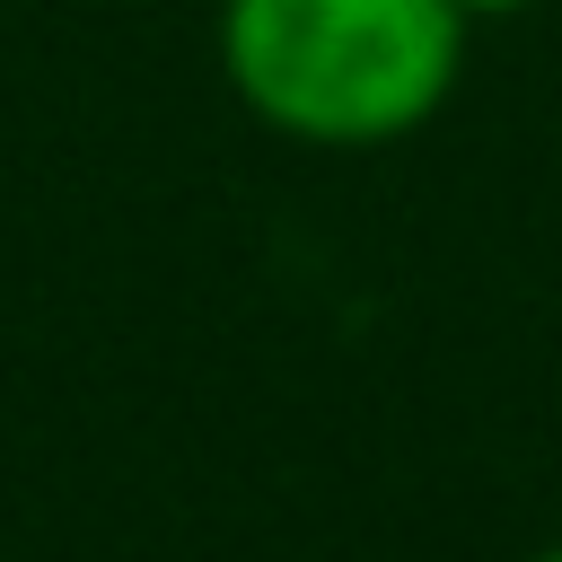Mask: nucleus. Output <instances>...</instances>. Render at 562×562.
Returning a JSON list of instances; mask_svg holds the SVG:
<instances>
[{
  "label": "nucleus",
  "mask_w": 562,
  "mask_h": 562,
  "mask_svg": "<svg viewBox=\"0 0 562 562\" xmlns=\"http://www.w3.org/2000/svg\"><path fill=\"white\" fill-rule=\"evenodd\" d=\"M457 0H220L211 53L228 97L299 149H395L465 79Z\"/></svg>",
  "instance_id": "f257e3e1"
},
{
  "label": "nucleus",
  "mask_w": 562,
  "mask_h": 562,
  "mask_svg": "<svg viewBox=\"0 0 562 562\" xmlns=\"http://www.w3.org/2000/svg\"><path fill=\"white\" fill-rule=\"evenodd\" d=\"M465 18H527V9H544V0H457Z\"/></svg>",
  "instance_id": "f03ea898"
},
{
  "label": "nucleus",
  "mask_w": 562,
  "mask_h": 562,
  "mask_svg": "<svg viewBox=\"0 0 562 562\" xmlns=\"http://www.w3.org/2000/svg\"><path fill=\"white\" fill-rule=\"evenodd\" d=\"M518 562H562V536H553V544H536V553H518Z\"/></svg>",
  "instance_id": "7ed1b4c3"
}]
</instances>
